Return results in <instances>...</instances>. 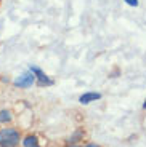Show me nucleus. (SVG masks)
Instances as JSON below:
<instances>
[{
  "instance_id": "1",
  "label": "nucleus",
  "mask_w": 146,
  "mask_h": 147,
  "mask_svg": "<svg viewBox=\"0 0 146 147\" xmlns=\"http://www.w3.org/2000/svg\"><path fill=\"white\" fill-rule=\"evenodd\" d=\"M19 142V133L16 129L5 128L0 131V146L2 147H16Z\"/></svg>"
},
{
  "instance_id": "2",
  "label": "nucleus",
  "mask_w": 146,
  "mask_h": 147,
  "mask_svg": "<svg viewBox=\"0 0 146 147\" xmlns=\"http://www.w3.org/2000/svg\"><path fill=\"white\" fill-rule=\"evenodd\" d=\"M34 80H35V75L32 72H26L23 75H19L18 78H15L13 83H15V86H19V88H29L34 83Z\"/></svg>"
},
{
  "instance_id": "3",
  "label": "nucleus",
  "mask_w": 146,
  "mask_h": 147,
  "mask_svg": "<svg viewBox=\"0 0 146 147\" xmlns=\"http://www.w3.org/2000/svg\"><path fill=\"white\" fill-rule=\"evenodd\" d=\"M31 72L39 78V85H42V86H44V85H51V83H53V82H51L50 78H48L47 75L39 69V67H31Z\"/></svg>"
},
{
  "instance_id": "4",
  "label": "nucleus",
  "mask_w": 146,
  "mask_h": 147,
  "mask_svg": "<svg viewBox=\"0 0 146 147\" xmlns=\"http://www.w3.org/2000/svg\"><path fill=\"white\" fill-rule=\"evenodd\" d=\"M100 98H101V94H100V93L88 91V93H84V94L79 98V101H81L82 104H90L91 101H96V99H100Z\"/></svg>"
},
{
  "instance_id": "5",
  "label": "nucleus",
  "mask_w": 146,
  "mask_h": 147,
  "mask_svg": "<svg viewBox=\"0 0 146 147\" xmlns=\"http://www.w3.org/2000/svg\"><path fill=\"white\" fill-rule=\"evenodd\" d=\"M23 144H24V147H39V141L35 136H27L23 141Z\"/></svg>"
},
{
  "instance_id": "6",
  "label": "nucleus",
  "mask_w": 146,
  "mask_h": 147,
  "mask_svg": "<svg viewBox=\"0 0 146 147\" xmlns=\"http://www.w3.org/2000/svg\"><path fill=\"white\" fill-rule=\"evenodd\" d=\"M11 120V114L8 110H2L0 112V121H10Z\"/></svg>"
},
{
  "instance_id": "7",
  "label": "nucleus",
  "mask_w": 146,
  "mask_h": 147,
  "mask_svg": "<svg viewBox=\"0 0 146 147\" xmlns=\"http://www.w3.org/2000/svg\"><path fill=\"white\" fill-rule=\"evenodd\" d=\"M125 3H128L130 7H136L138 5V0H125Z\"/></svg>"
},
{
  "instance_id": "8",
  "label": "nucleus",
  "mask_w": 146,
  "mask_h": 147,
  "mask_svg": "<svg viewBox=\"0 0 146 147\" xmlns=\"http://www.w3.org/2000/svg\"><path fill=\"white\" fill-rule=\"evenodd\" d=\"M87 147H100V146H96V144H88Z\"/></svg>"
},
{
  "instance_id": "9",
  "label": "nucleus",
  "mask_w": 146,
  "mask_h": 147,
  "mask_svg": "<svg viewBox=\"0 0 146 147\" xmlns=\"http://www.w3.org/2000/svg\"><path fill=\"white\" fill-rule=\"evenodd\" d=\"M143 107H145V109H146V99H145V104H143Z\"/></svg>"
}]
</instances>
